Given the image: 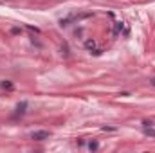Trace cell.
<instances>
[{
	"mask_svg": "<svg viewBox=\"0 0 155 153\" xmlns=\"http://www.w3.org/2000/svg\"><path fill=\"white\" fill-rule=\"evenodd\" d=\"M31 137L35 139V141H45V139H49V131L45 130H40V131H32Z\"/></svg>",
	"mask_w": 155,
	"mask_h": 153,
	"instance_id": "obj_1",
	"label": "cell"
},
{
	"mask_svg": "<svg viewBox=\"0 0 155 153\" xmlns=\"http://www.w3.org/2000/svg\"><path fill=\"white\" fill-rule=\"evenodd\" d=\"M144 135H148V137H153V139H155V130L152 128L150 124H144Z\"/></svg>",
	"mask_w": 155,
	"mask_h": 153,
	"instance_id": "obj_2",
	"label": "cell"
},
{
	"mask_svg": "<svg viewBox=\"0 0 155 153\" xmlns=\"http://www.w3.org/2000/svg\"><path fill=\"white\" fill-rule=\"evenodd\" d=\"M85 47L89 49V51H94V49H96V42H94V40H87V42H85Z\"/></svg>",
	"mask_w": 155,
	"mask_h": 153,
	"instance_id": "obj_3",
	"label": "cell"
},
{
	"mask_svg": "<svg viewBox=\"0 0 155 153\" xmlns=\"http://www.w3.org/2000/svg\"><path fill=\"white\" fill-rule=\"evenodd\" d=\"M25 108H27V103H20L18 106H16V112H18V114H24V112H25Z\"/></svg>",
	"mask_w": 155,
	"mask_h": 153,
	"instance_id": "obj_4",
	"label": "cell"
},
{
	"mask_svg": "<svg viewBox=\"0 0 155 153\" xmlns=\"http://www.w3.org/2000/svg\"><path fill=\"white\" fill-rule=\"evenodd\" d=\"M0 86L5 88V90H13V83L11 81H2V83H0Z\"/></svg>",
	"mask_w": 155,
	"mask_h": 153,
	"instance_id": "obj_5",
	"label": "cell"
},
{
	"mask_svg": "<svg viewBox=\"0 0 155 153\" xmlns=\"http://www.w3.org/2000/svg\"><path fill=\"white\" fill-rule=\"evenodd\" d=\"M89 148H90V150H97V142H90Z\"/></svg>",
	"mask_w": 155,
	"mask_h": 153,
	"instance_id": "obj_6",
	"label": "cell"
},
{
	"mask_svg": "<svg viewBox=\"0 0 155 153\" xmlns=\"http://www.w3.org/2000/svg\"><path fill=\"white\" fill-rule=\"evenodd\" d=\"M152 85H153V86H155V78H153V79H152Z\"/></svg>",
	"mask_w": 155,
	"mask_h": 153,
	"instance_id": "obj_7",
	"label": "cell"
}]
</instances>
